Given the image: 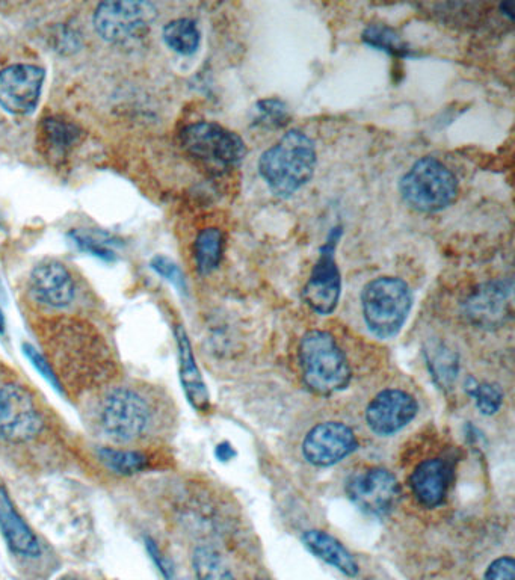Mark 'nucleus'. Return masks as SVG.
<instances>
[{"label": "nucleus", "mask_w": 515, "mask_h": 580, "mask_svg": "<svg viewBox=\"0 0 515 580\" xmlns=\"http://www.w3.org/2000/svg\"><path fill=\"white\" fill-rule=\"evenodd\" d=\"M155 5L135 0L103 2L96 8L93 23L97 34L112 44H127L149 34L155 22Z\"/></svg>", "instance_id": "nucleus-6"}, {"label": "nucleus", "mask_w": 515, "mask_h": 580, "mask_svg": "<svg viewBox=\"0 0 515 580\" xmlns=\"http://www.w3.org/2000/svg\"><path fill=\"white\" fill-rule=\"evenodd\" d=\"M23 352H25L26 358L31 361V365L34 366L35 371H37L38 374H40L41 377H43L44 380H46L47 383L56 390V392L61 393V383H59L55 369L50 365L49 358L44 357L35 346L29 345V343L23 345Z\"/></svg>", "instance_id": "nucleus-31"}, {"label": "nucleus", "mask_w": 515, "mask_h": 580, "mask_svg": "<svg viewBox=\"0 0 515 580\" xmlns=\"http://www.w3.org/2000/svg\"><path fill=\"white\" fill-rule=\"evenodd\" d=\"M363 41L367 46L389 53L396 58H410L414 56L413 49L401 35L387 25H369L363 32Z\"/></svg>", "instance_id": "nucleus-24"}, {"label": "nucleus", "mask_w": 515, "mask_h": 580, "mask_svg": "<svg viewBox=\"0 0 515 580\" xmlns=\"http://www.w3.org/2000/svg\"><path fill=\"white\" fill-rule=\"evenodd\" d=\"M466 393L472 396L476 408L484 416H493V414H496L502 408L503 393L496 384L469 378L466 381Z\"/></svg>", "instance_id": "nucleus-27"}, {"label": "nucleus", "mask_w": 515, "mask_h": 580, "mask_svg": "<svg viewBox=\"0 0 515 580\" xmlns=\"http://www.w3.org/2000/svg\"><path fill=\"white\" fill-rule=\"evenodd\" d=\"M426 365L435 383L441 389H451L457 381L458 371H460V360L454 349L449 348L446 343L429 342L425 348Z\"/></svg>", "instance_id": "nucleus-20"}, {"label": "nucleus", "mask_w": 515, "mask_h": 580, "mask_svg": "<svg viewBox=\"0 0 515 580\" xmlns=\"http://www.w3.org/2000/svg\"><path fill=\"white\" fill-rule=\"evenodd\" d=\"M46 73L32 64L8 65L0 70V106L13 115H29L40 102Z\"/></svg>", "instance_id": "nucleus-11"}, {"label": "nucleus", "mask_w": 515, "mask_h": 580, "mask_svg": "<svg viewBox=\"0 0 515 580\" xmlns=\"http://www.w3.org/2000/svg\"><path fill=\"white\" fill-rule=\"evenodd\" d=\"M150 266H152L153 271H156V274L161 275L168 283L173 284L179 290L180 294H186L188 292L185 275H183L182 269L173 260L165 256H156L152 260V263H150Z\"/></svg>", "instance_id": "nucleus-30"}, {"label": "nucleus", "mask_w": 515, "mask_h": 580, "mask_svg": "<svg viewBox=\"0 0 515 580\" xmlns=\"http://www.w3.org/2000/svg\"><path fill=\"white\" fill-rule=\"evenodd\" d=\"M301 540H303L304 547L312 555L327 562L328 565L336 568L345 576L355 577L360 571L358 562L355 561L352 553L328 532L310 529V531L304 532Z\"/></svg>", "instance_id": "nucleus-19"}, {"label": "nucleus", "mask_w": 515, "mask_h": 580, "mask_svg": "<svg viewBox=\"0 0 515 580\" xmlns=\"http://www.w3.org/2000/svg\"><path fill=\"white\" fill-rule=\"evenodd\" d=\"M298 354L304 383L313 392L334 395L351 383L348 358L327 331L312 330L304 334Z\"/></svg>", "instance_id": "nucleus-2"}, {"label": "nucleus", "mask_w": 515, "mask_h": 580, "mask_svg": "<svg viewBox=\"0 0 515 580\" xmlns=\"http://www.w3.org/2000/svg\"><path fill=\"white\" fill-rule=\"evenodd\" d=\"M345 490L361 513L374 517L392 513L401 496L398 479L384 467H367L355 472L346 482Z\"/></svg>", "instance_id": "nucleus-8"}, {"label": "nucleus", "mask_w": 515, "mask_h": 580, "mask_svg": "<svg viewBox=\"0 0 515 580\" xmlns=\"http://www.w3.org/2000/svg\"><path fill=\"white\" fill-rule=\"evenodd\" d=\"M192 565L197 580H236L221 553L213 547H197Z\"/></svg>", "instance_id": "nucleus-25"}, {"label": "nucleus", "mask_w": 515, "mask_h": 580, "mask_svg": "<svg viewBox=\"0 0 515 580\" xmlns=\"http://www.w3.org/2000/svg\"><path fill=\"white\" fill-rule=\"evenodd\" d=\"M102 426L117 442H132L144 434L150 423V410L142 396L130 389H115L102 407Z\"/></svg>", "instance_id": "nucleus-9"}, {"label": "nucleus", "mask_w": 515, "mask_h": 580, "mask_svg": "<svg viewBox=\"0 0 515 580\" xmlns=\"http://www.w3.org/2000/svg\"><path fill=\"white\" fill-rule=\"evenodd\" d=\"M454 478V467L448 460L432 458L425 460L414 469L410 487L420 505L437 508L448 497L449 487Z\"/></svg>", "instance_id": "nucleus-15"}, {"label": "nucleus", "mask_w": 515, "mask_h": 580, "mask_svg": "<svg viewBox=\"0 0 515 580\" xmlns=\"http://www.w3.org/2000/svg\"><path fill=\"white\" fill-rule=\"evenodd\" d=\"M318 165L316 144L293 129L284 133L259 159V173L272 194L289 198L313 179Z\"/></svg>", "instance_id": "nucleus-1"}, {"label": "nucleus", "mask_w": 515, "mask_h": 580, "mask_svg": "<svg viewBox=\"0 0 515 580\" xmlns=\"http://www.w3.org/2000/svg\"><path fill=\"white\" fill-rule=\"evenodd\" d=\"M413 307L410 286L401 278L378 277L361 292V309L367 328L378 339L398 336Z\"/></svg>", "instance_id": "nucleus-3"}, {"label": "nucleus", "mask_w": 515, "mask_h": 580, "mask_svg": "<svg viewBox=\"0 0 515 580\" xmlns=\"http://www.w3.org/2000/svg\"><path fill=\"white\" fill-rule=\"evenodd\" d=\"M79 135L81 132H79L78 127L70 121L62 120V118H46L41 124L44 145H46L50 155L56 156V158H64L73 149V145L78 142Z\"/></svg>", "instance_id": "nucleus-21"}, {"label": "nucleus", "mask_w": 515, "mask_h": 580, "mask_svg": "<svg viewBox=\"0 0 515 580\" xmlns=\"http://www.w3.org/2000/svg\"><path fill=\"white\" fill-rule=\"evenodd\" d=\"M484 580H515V564L512 556H500L488 565Z\"/></svg>", "instance_id": "nucleus-32"}, {"label": "nucleus", "mask_w": 515, "mask_h": 580, "mask_svg": "<svg viewBox=\"0 0 515 580\" xmlns=\"http://www.w3.org/2000/svg\"><path fill=\"white\" fill-rule=\"evenodd\" d=\"M224 235L216 227L201 230L194 244L195 266L201 275L210 274L223 260Z\"/></svg>", "instance_id": "nucleus-22"}, {"label": "nucleus", "mask_w": 515, "mask_h": 580, "mask_svg": "<svg viewBox=\"0 0 515 580\" xmlns=\"http://www.w3.org/2000/svg\"><path fill=\"white\" fill-rule=\"evenodd\" d=\"M180 144L195 161L223 173L239 167L247 155V145L238 133L210 121L186 126L180 133Z\"/></svg>", "instance_id": "nucleus-5"}, {"label": "nucleus", "mask_w": 515, "mask_h": 580, "mask_svg": "<svg viewBox=\"0 0 515 580\" xmlns=\"http://www.w3.org/2000/svg\"><path fill=\"white\" fill-rule=\"evenodd\" d=\"M238 455L232 445L229 442L219 443L215 448V457L218 458L221 463H229L230 460Z\"/></svg>", "instance_id": "nucleus-34"}, {"label": "nucleus", "mask_w": 515, "mask_h": 580, "mask_svg": "<svg viewBox=\"0 0 515 580\" xmlns=\"http://www.w3.org/2000/svg\"><path fill=\"white\" fill-rule=\"evenodd\" d=\"M402 198L417 212L434 213L451 206L458 197V179L438 159L425 156L411 165L399 182Z\"/></svg>", "instance_id": "nucleus-4"}, {"label": "nucleus", "mask_w": 515, "mask_h": 580, "mask_svg": "<svg viewBox=\"0 0 515 580\" xmlns=\"http://www.w3.org/2000/svg\"><path fill=\"white\" fill-rule=\"evenodd\" d=\"M289 109L286 103L278 99L260 100L254 108V123L269 129L286 126L289 121Z\"/></svg>", "instance_id": "nucleus-28"}, {"label": "nucleus", "mask_w": 515, "mask_h": 580, "mask_svg": "<svg viewBox=\"0 0 515 580\" xmlns=\"http://www.w3.org/2000/svg\"><path fill=\"white\" fill-rule=\"evenodd\" d=\"M0 532L10 549L17 555L25 558H38L41 555L37 535L20 516L2 482H0Z\"/></svg>", "instance_id": "nucleus-17"}, {"label": "nucleus", "mask_w": 515, "mask_h": 580, "mask_svg": "<svg viewBox=\"0 0 515 580\" xmlns=\"http://www.w3.org/2000/svg\"><path fill=\"white\" fill-rule=\"evenodd\" d=\"M100 461L118 475L130 476L141 473L149 466L147 455L139 451H121V449H99Z\"/></svg>", "instance_id": "nucleus-26"}, {"label": "nucleus", "mask_w": 515, "mask_h": 580, "mask_svg": "<svg viewBox=\"0 0 515 580\" xmlns=\"http://www.w3.org/2000/svg\"><path fill=\"white\" fill-rule=\"evenodd\" d=\"M174 334H176L180 383H182L183 392L194 410L198 413H207L210 408L209 390L195 360L191 340L182 325H177Z\"/></svg>", "instance_id": "nucleus-18"}, {"label": "nucleus", "mask_w": 515, "mask_h": 580, "mask_svg": "<svg viewBox=\"0 0 515 580\" xmlns=\"http://www.w3.org/2000/svg\"><path fill=\"white\" fill-rule=\"evenodd\" d=\"M419 413V404L411 393L386 389L378 393L366 408V423L372 432L390 437L410 425Z\"/></svg>", "instance_id": "nucleus-13"}, {"label": "nucleus", "mask_w": 515, "mask_h": 580, "mask_svg": "<svg viewBox=\"0 0 515 580\" xmlns=\"http://www.w3.org/2000/svg\"><path fill=\"white\" fill-rule=\"evenodd\" d=\"M342 227H333L328 233L327 241L319 251V259L310 274L309 281L303 290L307 306L318 313L328 316L339 306L342 295V277L336 262V248L342 238Z\"/></svg>", "instance_id": "nucleus-7"}, {"label": "nucleus", "mask_w": 515, "mask_h": 580, "mask_svg": "<svg viewBox=\"0 0 515 580\" xmlns=\"http://www.w3.org/2000/svg\"><path fill=\"white\" fill-rule=\"evenodd\" d=\"M43 429V417L28 390L17 384L0 387V434L13 443L35 439Z\"/></svg>", "instance_id": "nucleus-10"}, {"label": "nucleus", "mask_w": 515, "mask_h": 580, "mask_svg": "<svg viewBox=\"0 0 515 580\" xmlns=\"http://www.w3.org/2000/svg\"><path fill=\"white\" fill-rule=\"evenodd\" d=\"M500 10H502L503 14L508 16L509 19H512V16H514V14H512V11H514V4H512V2H505V4L500 5Z\"/></svg>", "instance_id": "nucleus-35"}, {"label": "nucleus", "mask_w": 515, "mask_h": 580, "mask_svg": "<svg viewBox=\"0 0 515 580\" xmlns=\"http://www.w3.org/2000/svg\"><path fill=\"white\" fill-rule=\"evenodd\" d=\"M71 238L85 253L93 254L100 259L108 260V262L117 257L114 248H112V242L106 236L96 235V233L93 235V233L73 232Z\"/></svg>", "instance_id": "nucleus-29"}, {"label": "nucleus", "mask_w": 515, "mask_h": 580, "mask_svg": "<svg viewBox=\"0 0 515 580\" xmlns=\"http://www.w3.org/2000/svg\"><path fill=\"white\" fill-rule=\"evenodd\" d=\"M165 44L179 55H192L201 43V32L197 22L192 19H176L165 25L162 31Z\"/></svg>", "instance_id": "nucleus-23"}, {"label": "nucleus", "mask_w": 515, "mask_h": 580, "mask_svg": "<svg viewBox=\"0 0 515 580\" xmlns=\"http://www.w3.org/2000/svg\"><path fill=\"white\" fill-rule=\"evenodd\" d=\"M464 312L470 322L482 328H496L512 316V281L482 284L467 298Z\"/></svg>", "instance_id": "nucleus-14"}, {"label": "nucleus", "mask_w": 515, "mask_h": 580, "mask_svg": "<svg viewBox=\"0 0 515 580\" xmlns=\"http://www.w3.org/2000/svg\"><path fill=\"white\" fill-rule=\"evenodd\" d=\"M354 429L342 422H324L313 426L303 442V455L316 467H330L357 451Z\"/></svg>", "instance_id": "nucleus-12"}, {"label": "nucleus", "mask_w": 515, "mask_h": 580, "mask_svg": "<svg viewBox=\"0 0 515 580\" xmlns=\"http://www.w3.org/2000/svg\"><path fill=\"white\" fill-rule=\"evenodd\" d=\"M5 331V316L2 309H0V334H4Z\"/></svg>", "instance_id": "nucleus-36"}, {"label": "nucleus", "mask_w": 515, "mask_h": 580, "mask_svg": "<svg viewBox=\"0 0 515 580\" xmlns=\"http://www.w3.org/2000/svg\"><path fill=\"white\" fill-rule=\"evenodd\" d=\"M31 292L41 304L62 309L75 298V281L62 263H41L32 271Z\"/></svg>", "instance_id": "nucleus-16"}, {"label": "nucleus", "mask_w": 515, "mask_h": 580, "mask_svg": "<svg viewBox=\"0 0 515 580\" xmlns=\"http://www.w3.org/2000/svg\"><path fill=\"white\" fill-rule=\"evenodd\" d=\"M145 550L149 553L150 558L152 561L155 562L156 567L158 570L161 571L162 576L165 577L167 580L174 579V565L173 562L170 561L168 556L164 555L162 552L161 547L158 546L153 538L147 537L145 538Z\"/></svg>", "instance_id": "nucleus-33"}]
</instances>
